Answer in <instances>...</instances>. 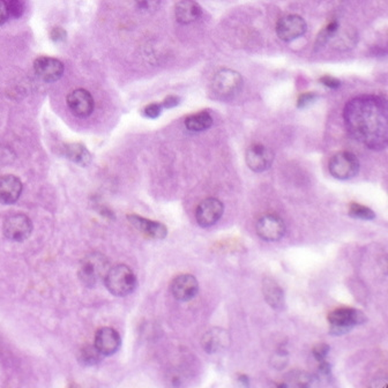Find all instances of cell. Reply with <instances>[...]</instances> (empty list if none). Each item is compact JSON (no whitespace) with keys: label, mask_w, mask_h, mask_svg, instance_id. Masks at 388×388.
Listing matches in <instances>:
<instances>
[{"label":"cell","mask_w":388,"mask_h":388,"mask_svg":"<svg viewBox=\"0 0 388 388\" xmlns=\"http://www.w3.org/2000/svg\"><path fill=\"white\" fill-rule=\"evenodd\" d=\"M345 129L355 140L372 151H384L388 144L387 101L378 95H360L343 110Z\"/></svg>","instance_id":"obj_1"},{"label":"cell","mask_w":388,"mask_h":388,"mask_svg":"<svg viewBox=\"0 0 388 388\" xmlns=\"http://www.w3.org/2000/svg\"><path fill=\"white\" fill-rule=\"evenodd\" d=\"M243 78L234 69H223L216 73L211 85L213 97L219 101H230L241 93Z\"/></svg>","instance_id":"obj_2"},{"label":"cell","mask_w":388,"mask_h":388,"mask_svg":"<svg viewBox=\"0 0 388 388\" xmlns=\"http://www.w3.org/2000/svg\"><path fill=\"white\" fill-rule=\"evenodd\" d=\"M105 284L109 292L117 297H125L132 294L138 285L133 270L126 265L110 267L105 277Z\"/></svg>","instance_id":"obj_3"},{"label":"cell","mask_w":388,"mask_h":388,"mask_svg":"<svg viewBox=\"0 0 388 388\" xmlns=\"http://www.w3.org/2000/svg\"><path fill=\"white\" fill-rule=\"evenodd\" d=\"M110 270L108 259L101 253H89L81 259L79 266V279L86 287H95L100 281H105Z\"/></svg>","instance_id":"obj_4"},{"label":"cell","mask_w":388,"mask_h":388,"mask_svg":"<svg viewBox=\"0 0 388 388\" xmlns=\"http://www.w3.org/2000/svg\"><path fill=\"white\" fill-rule=\"evenodd\" d=\"M367 321V316L360 310L352 308H338L328 316L330 332L332 335L347 334L352 328Z\"/></svg>","instance_id":"obj_5"},{"label":"cell","mask_w":388,"mask_h":388,"mask_svg":"<svg viewBox=\"0 0 388 388\" xmlns=\"http://www.w3.org/2000/svg\"><path fill=\"white\" fill-rule=\"evenodd\" d=\"M360 161L350 151H338L332 156L328 169L332 176L340 180H352L360 173Z\"/></svg>","instance_id":"obj_6"},{"label":"cell","mask_w":388,"mask_h":388,"mask_svg":"<svg viewBox=\"0 0 388 388\" xmlns=\"http://www.w3.org/2000/svg\"><path fill=\"white\" fill-rule=\"evenodd\" d=\"M3 233L10 241H25L32 233V219L21 213L8 216L3 224Z\"/></svg>","instance_id":"obj_7"},{"label":"cell","mask_w":388,"mask_h":388,"mask_svg":"<svg viewBox=\"0 0 388 388\" xmlns=\"http://www.w3.org/2000/svg\"><path fill=\"white\" fill-rule=\"evenodd\" d=\"M308 29L305 20L297 14L285 15L277 23V35L283 42L297 40L304 35Z\"/></svg>","instance_id":"obj_8"},{"label":"cell","mask_w":388,"mask_h":388,"mask_svg":"<svg viewBox=\"0 0 388 388\" xmlns=\"http://www.w3.org/2000/svg\"><path fill=\"white\" fill-rule=\"evenodd\" d=\"M259 237L266 241H277L285 235V224L280 216L267 214L259 219L255 226Z\"/></svg>","instance_id":"obj_9"},{"label":"cell","mask_w":388,"mask_h":388,"mask_svg":"<svg viewBox=\"0 0 388 388\" xmlns=\"http://www.w3.org/2000/svg\"><path fill=\"white\" fill-rule=\"evenodd\" d=\"M224 213V206L219 199L207 198L199 204L195 211V219L202 228H209L219 222Z\"/></svg>","instance_id":"obj_10"},{"label":"cell","mask_w":388,"mask_h":388,"mask_svg":"<svg viewBox=\"0 0 388 388\" xmlns=\"http://www.w3.org/2000/svg\"><path fill=\"white\" fill-rule=\"evenodd\" d=\"M245 160L248 168L255 173H263L270 169L274 161V153L263 144H252L248 148Z\"/></svg>","instance_id":"obj_11"},{"label":"cell","mask_w":388,"mask_h":388,"mask_svg":"<svg viewBox=\"0 0 388 388\" xmlns=\"http://www.w3.org/2000/svg\"><path fill=\"white\" fill-rule=\"evenodd\" d=\"M64 64L54 57H39L34 61V72L44 83H56L64 74Z\"/></svg>","instance_id":"obj_12"},{"label":"cell","mask_w":388,"mask_h":388,"mask_svg":"<svg viewBox=\"0 0 388 388\" xmlns=\"http://www.w3.org/2000/svg\"><path fill=\"white\" fill-rule=\"evenodd\" d=\"M67 107L72 111L73 115L79 118H86L93 114L95 108V102L93 96L88 90L79 89L73 90L67 95L66 98Z\"/></svg>","instance_id":"obj_13"},{"label":"cell","mask_w":388,"mask_h":388,"mask_svg":"<svg viewBox=\"0 0 388 388\" xmlns=\"http://www.w3.org/2000/svg\"><path fill=\"white\" fill-rule=\"evenodd\" d=\"M170 289H171V294L177 301L188 302L198 295V280L191 274H182L173 279Z\"/></svg>","instance_id":"obj_14"},{"label":"cell","mask_w":388,"mask_h":388,"mask_svg":"<svg viewBox=\"0 0 388 388\" xmlns=\"http://www.w3.org/2000/svg\"><path fill=\"white\" fill-rule=\"evenodd\" d=\"M122 338L115 328L102 327L96 332L94 345L102 356H112L118 352Z\"/></svg>","instance_id":"obj_15"},{"label":"cell","mask_w":388,"mask_h":388,"mask_svg":"<svg viewBox=\"0 0 388 388\" xmlns=\"http://www.w3.org/2000/svg\"><path fill=\"white\" fill-rule=\"evenodd\" d=\"M23 185L14 175L0 176V204L13 205L21 197Z\"/></svg>","instance_id":"obj_16"},{"label":"cell","mask_w":388,"mask_h":388,"mask_svg":"<svg viewBox=\"0 0 388 388\" xmlns=\"http://www.w3.org/2000/svg\"><path fill=\"white\" fill-rule=\"evenodd\" d=\"M127 219L136 229L153 239H164L168 236V228L162 223L144 219L142 216L134 215V214L127 215Z\"/></svg>","instance_id":"obj_17"},{"label":"cell","mask_w":388,"mask_h":388,"mask_svg":"<svg viewBox=\"0 0 388 388\" xmlns=\"http://www.w3.org/2000/svg\"><path fill=\"white\" fill-rule=\"evenodd\" d=\"M202 15L200 5L194 0H180L175 8V17L180 25H191Z\"/></svg>","instance_id":"obj_18"},{"label":"cell","mask_w":388,"mask_h":388,"mask_svg":"<svg viewBox=\"0 0 388 388\" xmlns=\"http://www.w3.org/2000/svg\"><path fill=\"white\" fill-rule=\"evenodd\" d=\"M230 335L222 328H213L202 338V348L208 354H215L230 345Z\"/></svg>","instance_id":"obj_19"},{"label":"cell","mask_w":388,"mask_h":388,"mask_svg":"<svg viewBox=\"0 0 388 388\" xmlns=\"http://www.w3.org/2000/svg\"><path fill=\"white\" fill-rule=\"evenodd\" d=\"M263 297L267 304L274 310H282L284 308V294L280 285L270 277H265L263 282Z\"/></svg>","instance_id":"obj_20"},{"label":"cell","mask_w":388,"mask_h":388,"mask_svg":"<svg viewBox=\"0 0 388 388\" xmlns=\"http://www.w3.org/2000/svg\"><path fill=\"white\" fill-rule=\"evenodd\" d=\"M214 122L212 115L208 111H202L191 115L185 120V126L191 132H202L206 129H211Z\"/></svg>","instance_id":"obj_21"},{"label":"cell","mask_w":388,"mask_h":388,"mask_svg":"<svg viewBox=\"0 0 388 388\" xmlns=\"http://www.w3.org/2000/svg\"><path fill=\"white\" fill-rule=\"evenodd\" d=\"M65 155L69 160L74 162L79 166H86L90 163L91 155L83 144H69L65 146Z\"/></svg>","instance_id":"obj_22"},{"label":"cell","mask_w":388,"mask_h":388,"mask_svg":"<svg viewBox=\"0 0 388 388\" xmlns=\"http://www.w3.org/2000/svg\"><path fill=\"white\" fill-rule=\"evenodd\" d=\"M285 382L282 384L283 387H289V386H297V387H308L312 382V377L306 372L302 371H292L290 374H287Z\"/></svg>","instance_id":"obj_23"},{"label":"cell","mask_w":388,"mask_h":388,"mask_svg":"<svg viewBox=\"0 0 388 388\" xmlns=\"http://www.w3.org/2000/svg\"><path fill=\"white\" fill-rule=\"evenodd\" d=\"M349 215L355 219H367V221H371L376 217V214L372 209L369 208L367 206L356 204V202H352L349 206Z\"/></svg>","instance_id":"obj_24"},{"label":"cell","mask_w":388,"mask_h":388,"mask_svg":"<svg viewBox=\"0 0 388 388\" xmlns=\"http://www.w3.org/2000/svg\"><path fill=\"white\" fill-rule=\"evenodd\" d=\"M338 30V22L332 21L330 25H326L325 28L320 32L316 39V47H321L327 43L328 41L331 40L332 37L334 36L336 32Z\"/></svg>","instance_id":"obj_25"},{"label":"cell","mask_w":388,"mask_h":388,"mask_svg":"<svg viewBox=\"0 0 388 388\" xmlns=\"http://www.w3.org/2000/svg\"><path fill=\"white\" fill-rule=\"evenodd\" d=\"M101 356L98 350L95 348V345H86L81 350L80 360H83V363L87 364V365H94V364L100 362V357Z\"/></svg>","instance_id":"obj_26"},{"label":"cell","mask_w":388,"mask_h":388,"mask_svg":"<svg viewBox=\"0 0 388 388\" xmlns=\"http://www.w3.org/2000/svg\"><path fill=\"white\" fill-rule=\"evenodd\" d=\"M330 350H331V348H330V345H326V343H319V345H316L312 350V355L313 357H314V360H316L318 363L326 360Z\"/></svg>","instance_id":"obj_27"},{"label":"cell","mask_w":388,"mask_h":388,"mask_svg":"<svg viewBox=\"0 0 388 388\" xmlns=\"http://www.w3.org/2000/svg\"><path fill=\"white\" fill-rule=\"evenodd\" d=\"M316 94L311 93H304L299 97V101H297V108L303 109L309 107L310 105H312L313 102H316Z\"/></svg>","instance_id":"obj_28"},{"label":"cell","mask_w":388,"mask_h":388,"mask_svg":"<svg viewBox=\"0 0 388 388\" xmlns=\"http://www.w3.org/2000/svg\"><path fill=\"white\" fill-rule=\"evenodd\" d=\"M136 4L141 11H155L160 5V0H136Z\"/></svg>","instance_id":"obj_29"},{"label":"cell","mask_w":388,"mask_h":388,"mask_svg":"<svg viewBox=\"0 0 388 388\" xmlns=\"http://www.w3.org/2000/svg\"><path fill=\"white\" fill-rule=\"evenodd\" d=\"M162 105H158V103H151V105H147L146 108H144V115L148 118L155 119L158 118V116L161 115Z\"/></svg>","instance_id":"obj_30"},{"label":"cell","mask_w":388,"mask_h":388,"mask_svg":"<svg viewBox=\"0 0 388 388\" xmlns=\"http://www.w3.org/2000/svg\"><path fill=\"white\" fill-rule=\"evenodd\" d=\"M320 83H323V86L331 88V89H338V88L341 87V81L331 76H321L320 78Z\"/></svg>","instance_id":"obj_31"},{"label":"cell","mask_w":388,"mask_h":388,"mask_svg":"<svg viewBox=\"0 0 388 388\" xmlns=\"http://www.w3.org/2000/svg\"><path fill=\"white\" fill-rule=\"evenodd\" d=\"M51 40L59 43V42H64L66 40V32L61 27H54L50 32Z\"/></svg>","instance_id":"obj_32"},{"label":"cell","mask_w":388,"mask_h":388,"mask_svg":"<svg viewBox=\"0 0 388 388\" xmlns=\"http://www.w3.org/2000/svg\"><path fill=\"white\" fill-rule=\"evenodd\" d=\"M10 15V10L4 0H0V25H4L5 22L8 20Z\"/></svg>","instance_id":"obj_33"},{"label":"cell","mask_w":388,"mask_h":388,"mask_svg":"<svg viewBox=\"0 0 388 388\" xmlns=\"http://www.w3.org/2000/svg\"><path fill=\"white\" fill-rule=\"evenodd\" d=\"M180 98L178 96H168L162 103L163 108L170 109L180 105Z\"/></svg>","instance_id":"obj_34"}]
</instances>
